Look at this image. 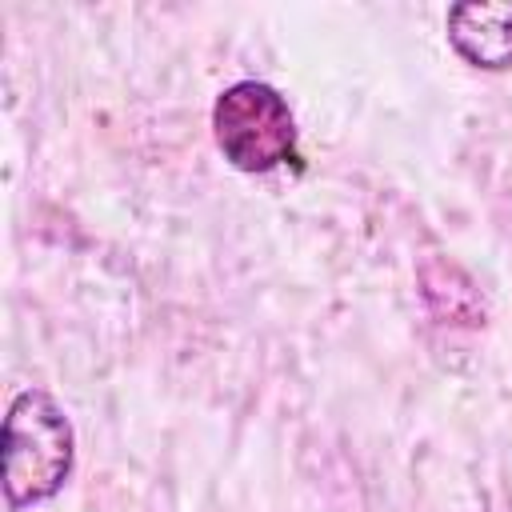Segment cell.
Segmentation results:
<instances>
[{
	"label": "cell",
	"instance_id": "cell-4",
	"mask_svg": "<svg viewBox=\"0 0 512 512\" xmlns=\"http://www.w3.org/2000/svg\"><path fill=\"white\" fill-rule=\"evenodd\" d=\"M448 276H456V264H452V260H432V264H424V272H420V288H424L428 308L440 304V288H444L440 280H448ZM460 276H464V268H460ZM460 276H456V280H460ZM444 296H448V292H444ZM440 320H444V324L480 328V324H484V300H480V288L468 284V288L452 292L448 304L440 308Z\"/></svg>",
	"mask_w": 512,
	"mask_h": 512
},
{
	"label": "cell",
	"instance_id": "cell-1",
	"mask_svg": "<svg viewBox=\"0 0 512 512\" xmlns=\"http://www.w3.org/2000/svg\"><path fill=\"white\" fill-rule=\"evenodd\" d=\"M76 468V428L48 388H20L0 428V488L12 512L60 496Z\"/></svg>",
	"mask_w": 512,
	"mask_h": 512
},
{
	"label": "cell",
	"instance_id": "cell-3",
	"mask_svg": "<svg viewBox=\"0 0 512 512\" xmlns=\"http://www.w3.org/2000/svg\"><path fill=\"white\" fill-rule=\"evenodd\" d=\"M452 52L480 72L512 68V0H460L444 16Z\"/></svg>",
	"mask_w": 512,
	"mask_h": 512
},
{
	"label": "cell",
	"instance_id": "cell-2",
	"mask_svg": "<svg viewBox=\"0 0 512 512\" xmlns=\"http://www.w3.org/2000/svg\"><path fill=\"white\" fill-rule=\"evenodd\" d=\"M212 140L220 156L244 176H264V172L300 164L296 116L284 92L256 76H244L216 96Z\"/></svg>",
	"mask_w": 512,
	"mask_h": 512
}]
</instances>
